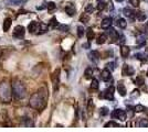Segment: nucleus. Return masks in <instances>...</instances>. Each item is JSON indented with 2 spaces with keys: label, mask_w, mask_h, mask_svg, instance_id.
Listing matches in <instances>:
<instances>
[{
  "label": "nucleus",
  "mask_w": 148,
  "mask_h": 132,
  "mask_svg": "<svg viewBox=\"0 0 148 132\" xmlns=\"http://www.w3.org/2000/svg\"><path fill=\"white\" fill-rule=\"evenodd\" d=\"M47 104H48V94L45 88L39 89L36 94L32 95L30 99V106L39 111L43 110L47 107Z\"/></svg>",
  "instance_id": "obj_1"
},
{
  "label": "nucleus",
  "mask_w": 148,
  "mask_h": 132,
  "mask_svg": "<svg viewBox=\"0 0 148 132\" xmlns=\"http://www.w3.org/2000/svg\"><path fill=\"white\" fill-rule=\"evenodd\" d=\"M11 90H12V96L16 99H23L25 97V88L23 84L20 82H16L12 84L11 86Z\"/></svg>",
  "instance_id": "obj_2"
},
{
  "label": "nucleus",
  "mask_w": 148,
  "mask_h": 132,
  "mask_svg": "<svg viewBox=\"0 0 148 132\" xmlns=\"http://www.w3.org/2000/svg\"><path fill=\"white\" fill-rule=\"evenodd\" d=\"M12 96V90L9 87V85L7 83L0 84V98L6 102H9Z\"/></svg>",
  "instance_id": "obj_3"
},
{
  "label": "nucleus",
  "mask_w": 148,
  "mask_h": 132,
  "mask_svg": "<svg viewBox=\"0 0 148 132\" xmlns=\"http://www.w3.org/2000/svg\"><path fill=\"white\" fill-rule=\"evenodd\" d=\"M112 118L114 119L121 120V121H125L127 116H126V112L123 109H115L113 112H112Z\"/></svg>",
  "instance_id": "obj_4"
},
{
  "label": "nucleus",
  "mask_w": 148,
  "mask_h": 132,
  "mask_svg": "<svg viewBox=\"0 0 148 132\" xmlns=\"http://www.w3.org/2000/svg\"><path fill=\"white\" fill-rule=\"evenodd\" d=\"M99 98H105L107 100H113L114 99V87L110 86L106 90L103 91V94L99 95Z\"/></svg>",
  "instance_id": "obj_5"
},
{
  "label": "nucleus",
  "mask_w": 148,
  "mask_h": 132,
  "mask_svg": "<svg viewBox=\"0 0 148 132\" xmlns=\"http://www.w3.org/2000/svg\"><path fill=\"white\" fill-rule=\"evenodd\" d=\"M25 26L22 25H17L13 30V37L17 39H22L25 37Z\"/></svg>",
  "instance_id": "obj_6"
},
{
  "label": "nucleus",
  "mask_w": 148,
  "mask_h": 132,
  "mask_svg": "<svg viewBox=\"0 0 148 132\" xmlns=\"http://www.w3.org/2000/svg\"><path fill=\"white\" fill-rule=\"evenodd\" d=\"M52 82H53V87H54V90H58V88H59V83H60V69H56V72L53 73V76H52Z\"/></svg>",
  "instance_id": "obj_7"
},
{
  "label": "nucleus",
  "mask_w": 148,
  "mask_h": 132,
  "mask_svg": "<svg viewBox=\"0 0 148 132\" xmlns=\"http://www.w3.org/2000/svg\"><path fill=\"white\" fill-rule=\"evenodd\" d=\"M135 73V69L133 68L132 66L127 65V64H124L123 65V75L124 76H132L134 75Z\"/></svg>",
  "instance_id": "obj_8"
},
{
  "label": "nucleus",
  "mask_w": 148,
  "mask_h": 132,
  "mask_svg": "<svg viewBox=\"0 0 148 132\" xmlns=\"http://www.w3.org/2000/svg\"><path fill=\"white\" fill-rule=\"evenodd\" d=\"M101 78L104 81V82H110L112 78V75H111V70L108 68H105L102 70V73H101Z\"/></svg>",
  "instance_id": "obj_9"
},
{
  "label": "nucleus",
  "mask_w": 148,
  "mask_h": 132,
  "mask_svg": "<svg viewBox=\"0 0 148 132\" xmlns=\"http://www.w3.org/2000/svg\"><path fill=\"white\" fill-rule=\"evenodd\" d=\"M88 57H90V60H91L92 62L97 63V61H99V57H101V54H99L97 51H92V52L88 53Z\"/></svg>",
  "instance_id": "obj_10"
},
{
  "label": "nucleus",
  "mask_w": 148,
  "mask_h": 132,
  "mask_svg": "<svg viewBox=\"0 0 148 132\" xmlns=\"http://www.w3.org/2000/svg\"><path fill=\"white\" fill-rule=\"evenodd\" d=\"M28 30H29L30 33H37V32L39 31V23L36 22V21L30 22L29 25H28Z\"/></svg>",
  "instance_id": "obj_11"
},
{
  "label": "nucleus",
  "mask_w": 148,
  "mask_h": 132,
  "mask_svg": "<svg viewBox=\"0 0 148 132\" xmlns=\"http://www.w3.org/2000/svg\"><path fill=\"white\" fill-rule=\"evenodd\" d=\"M108 34H110V37L112 38V42H116V40L119 39V34L113 28H108Z\"/></svg>",
  "instance_id": "obj_12"
},
{
  "label": "nucleus",
  "mask_w": 148,
  "mask_h": 132,
  "mask_svg": "<svg viewBox=\"0 0 148 132\" xmlns=\"http://www.w3.org/2000/svg\"><path fill=\"white\" fill-rule=\"evenodd\" d=\"M65 12L68 13L70 17H73L74 14H75L76 9H75V7H74L73 3H69V5H66V7H65Z\"/></svg>",
  "instance_id": "obj_13"
},
{
  "label": "nucleus",
  "mask_w": 148,
  "mask_h": 132,
  "mask_svg": "<svg viewBox=\"0 0 148 132\" xmlns=\"http://www.w3.org/2000/svg\"><path fill=\"white\" fill-rule=\"evenodd\" d=\"M117 90H118V94L121 95L122 97H125L126 94H127V90H126V87L124 85L123 82H119L117 85Z\"/></svg>",
  "instance_id": "obj_14"
},
{
  "label": "nucleus",
  "mask_w": 148,
  "mask_h": 132,
  "mask_svg": "<svg viewBox=\"0 0 148 132\" xmlns=\"http://www.w3.org/2000/svg\"><path fill=\"white\" fill-rule=\"evenodd\" d=\"M123 13H124V16L125 17H127V18H130L132 21L134 20V14H135L136 12H134L132 9H130L128 7L127 8H124V10H123Z\"/></svg>",
  "instance_id": "obj_15"
},
{
  "label": "nucleus",
  "mask_w": 148,
  "mask_h": 132,
  "mask_svg": "<svg viewBox=\"0 0 148 132\" xmlns=\"http://www.w3.org/2000/svg\"><path fill=\"white\" fill-rule=\"evenodd\" d=\"M130 49L128 46H126V45H122V47H121V55L123 58H126V57L130 55Z\"/></svg>",
  "instance_id": "obj_16"
},
{
  "label": "nucleus",
  "mask_w": 148,
  "mask_h": 132,
  "mask_svg": "<svg viewBox=\"0 0 148 132\" xmlns=\"http://www.w3.org/2000/svg\"><path fill=\"white\" fill-rule=\"evenodd\" d=\"M112 22H113L112 18H105V19H103L102 24L101 25H102V28H103V29H108V28H111Z\"/></svg>",
  "instance_id": "obj_17"
},
{
  "label": "nucleus",
  "mask_w": 148,
  "mask_h": 132,
  "mask_svg": "<svg viewBox=\"0 0 148 132\" xmlns=\"http://www.w3.org/2000/svg\"><path fill=\"white\" fill-rule=\"evenodd\" d=\"M148 39V35L147 34H142V35H139L138 38H137V43H138V46H143L145 42H146V40Z\"/></svg>",
  "instance_id": "obj_18"
},
{
  "label": "nucleus",
  "mask_w": 148,
  "mask_h": 132,
  "mask_svg": "<svg viewBox=\"0 0 148 132\" xmlns=\"http://www.w3.org/2000/svg\"><path fill=\"white\" fill-rule=\"evenodd\" d=\"M49 26L44 23H39V31L37 32V34H43L45 32H48Z\"/></svg>",
  "instance_id": "obj_19"
},
{
  "label": "nucleus",
  "mask_w": 148,
  "mask_h": 132,
  "mask_svg": "<svg viewBox=\"0 0 148 132\" xmlns=\"http://www.w3.org/2000/svg\"><path fill=\"white\" fill-rule=\"evenodd\" d=\"M11 19L10 18H7L5 21H3V25H2V28H3V31L5 32H8L9 31V29H10V26H11Z\"/></svg>",
  "instance_id": "obj_20"
},
{
  "label": "nucleus",
  "mask_w": 148,
  "mask_h": 132,
  "mask_svg": "<svg viewBox=\"0 0 148 132\" xmlns=\"http://www.w3.org/2000/svg\"><path fill=\"white\" fill-rule=\"evenodd\" d=\"M7 3L9 5H13V6H20L22 3H25V0H6Z\"/></svg>",
  "instance_id": "obj_21"
},
{
  "label": "nucleus",
  "mask_w": 148,
  "mask_h": 132,
  "mask_svg": "<svg viewBox=\"0 0 148 132\" xmlns=\"http://www.w3.org/2000/svg\"><path fill=\"white\" fill-rule=\"evenodd\" d=\"M22 123H23L25 127H28V128H30V127L32 128V127L34 126L33 122H32V120H31L30 118H27V117H25V118L22 119Z\"/></svg>",
  "instance_id": "obj_22"
},
{
  "label": "nucleus",
  "mask_w": 148,
  "mask_h": 132,
  "mask_svg": "<svg viewBox=\"0 0 148 132\" xmlns=\"http://www.w3.org/2000/svg\"><path fill=\"white\" fill-rule=\"evenodd\" d=\"M92 75H93L92 67H87V68L85 69V72H84V76H85V78H86V79H91V78H92Z\"/></svg>",
  "instance_id": "obj_23"
},
{
  "label": "nucleus",
  "mask_w": 148,
  "mask_h": 132,
  "mask_svg": "<svg viewBox=\"0 0 148 132\" xmlns=\"http://www.w3.org/2000/svg\"><path fill=\"white\" fill-rule=\"evenodd\" d=\"M116 24H117L121 29H125V28L127 26V22H126L125 19H118L117 21H116Z\"/></svg>",
  "instance_id": "obj_24"
},
{
  "label": "nucleus",
  "mask_w": 148,
  "mask_h": 132,
  "mask_svg": "<svg viewBox=\"0 0 148 132\" xmlns=\"http://www.w3.org/2000/svg\"><path fill=\"white\" fill-rule=\"evenodd\" d=\"M86 37H87V40H88V42H91L93 39H94V31L92 30V28H88V29H87Z\"/></svg>",
  "instance_id": "obj_25"
},
{
  "label": "nucleus",
  "mask_w": 148,
  "mask_h": 132,
  "mask_svg": "<svg viewBox=\"0 0 148 132\" xmlns=\"http://www.w3.org/2000/svg\"><path fill=\"white\" fill-rule=\"evenodd\" d=\"M106 39H107L106 34H101V35L99 37V39H97V41H96V43L97 44H104L105 42H106Z\"/></svg>",
  "instance_id": "obj_26"
},
{
  "label": "nucleus",
  "mask_w": 148,
  "mask_h": 132,
  "mask_svg": "<svg viewBox=\"0 0 148 132\" xmlns=\"http://www.w3.org/2000/svg\"><path fill=\"white\" fill-rule=\"evenodd\" d=\"M135 84L137 85V86H143V85L145 84V81H144V77H142V76H138V77L136 78Z\"/></svg>",
  "instance_id": "obj_27"
},
{
  "label": "nucleus",
  "mask_w": 148,
  "mask_h": 132,
  "mask_svg": "<svg viewBox=\"0 0 148 132\" xmlns=\"http://www.w3.org/2000/svg\"><path fill=\"white\" fill-rule=\"evenodd\" d=\"M88 13H83L82 16H81V18H80V21L81 22H83V23H87L88 22V20H90V18H88V16H87Z\"/></svg>",
  "instance_id": "obj_28"
},
{
  "label": "nucleus",
  "mask_w": 148,
  "mask_h": 132,
  "mask_svg": "<svg viewBox=\"0 0 148 132\" xmlns=\"http://www.w3.org/2000/svg\"><path fill=\"white\" fill-rule=\"evenodd\" d=\"M99 81L96 79V78H93L92 79V83H91V88L92 89H99Z\"/></svg>",
  "instance_id": "obj_29"
},
{
  "label": "nucleus",
  "mask_w": 148,
  "mask_h": 132,
  "mask_svg": "<svg viewBox=\"0 0 148 132\" xmlns=\"http://www.w3.org/2000/svg\"><path fill=\"white\" fill-rule=\"evenodd\" d=\"M145 110H146V108L144 107L143 105H137V106L134 107V111H135V112H143V111H145Z\"/></svg>",
  "instance_id": "obj_30"
},
{
  "label": "nucleus",
  "mask_w": 148,
  "mask_h": 132,
  "mask_svg": "<svg viewBox=\"0 0 148 132\" xmlns=\"http://www.w3.org/2000/svg\"><path fill=\"white\" fill-rule=\"evenodd\" d=\"M136 18L138 20H140V21H144V20L146 19V16H145V13H143L142 11H137V12H136Z\"/></svg>",
  "instance_id": "obj_31"
},
{
  "label": "nucleus",
  "mask_w": 148,
  "mask_h": 132,
  "mask_svg": "<svg viewBox=\"0 0 148 132\" xmlns=\"http://www.w3.org/2000/svg\"><path fill=\"white\" fill-rule=\"evenodd\" d=\"M50 26H52V28H56L58 25H59V22H58V20H56V17H53L52 19L50 20Z\"/></svg>",
  "instance_id": "obj_32"
},
{
  "label": "nucleus",
  "mask_w": 148,
  "mask_h": 132,
  "mask_svg": "<svg viewBox=\"0 0 148 132\" xmlns=\"http://www.w3.org/2000/svg\"><path fill=\"white\" fill-rule=\"evenodd\" d=\"M93 11H94V7H93V5L88 3V5L85 7V12L90 14V13H93Z\"/></svg>",
  "instance_id": "obj_33"
},
{
  "label": "nucleus",
  "mask_w": 148,
  "mask_h": 132,
  "mask_svg": "<svg viewBox=\"0 0 148 132\" xmlns=\"http://www.w3.org/2000/svg\"><path fill=\"white\" fill-rule=\"evenodd\" d=\"M56 8V5L54 2H52V1L47 3V9H48V10H54Z\"/></svg>",
  "instance_id": "obj_34"
},
{
  "label": "nucleus",
  "mask_w": 148,
  "mask_h": 132,
  "mask_svg": "<svg viewBox=\"0 0 148 132\" xmlns=\"http://www.w3.org/2000/svg\"><path fill=\"white\" fill-rule=\"evenodd\" d=\"M58 30L61 32H66L69 30V26L65 24H61V25H58Z\"/></svg>",
  "instance_id": "obj_35"
},
{
  "label": "nucleus",
  "mask_w": 148,
  "mask_h": 132,
  "mask_svg": "<svg viewBox=\"0 0 148 132\" xmlns=\"http://www.w3.org/2000/svg\"><path fill=\"white\" fill-rule=\"evenodd\" d=\"M139 126L142 128H148V119H142L139 122Z\"/></svg>",
  "instance_id": "obj_36"
},
{
  "label": "nucleus",
  "mask_w": 148,
  "mask_h": 132,
  "mask_svg": "<svg viewBox=\"0 0 148 132\" xmlns=\"http://www.w3.org/2000/svg\"><path fill=\"white\" fill-rule=\"evenodd\" d=\"M105 8H106V2H104V1H99V5H97V9L101 11V10H104Z\"/></svg>",
  "instance_id": "obj_37"
},
{
  "label": "nucleus",
  "mask_w": 148,
  "mask_h": 132,
  "mask_svg": "<svg viewBox=\"0 0 148 132\" xmlns=\"http://www.w3.org/2000/svg\"><path fill=\"white\" fill-rule=\"evenodd\" d=\"M84 33H85V32H84V29H83V26H79V28H77V35H79V38H82V37H83V35H84Z\"/></svg>",
  "instance_id": "obj_38"
},
{
  "label": "nucleus",
  "mask_w": 148,
  "mask_h": 132,
  "mask_svg": "<svg viewBox=\"0 0 148 132\" xmlns=\"http://www.w3.org/2000/svg\"><path fill=\"white\" fill-rule=\"evenodd\" d=\"M110 127H116V128H118V125L117 123H115L114 121H110V122H107L106 125H105V128H110Z\"/></svg>",
  "instance_id": "obj_39"
},
{
  "label": "nucleus",
  "mask_w": 148,
  "mask_h": 132,
  "mask_svg": "<svg viewBox=\"0 0 148 132\" xmlns=\"http://www.w3.org/2000/svg\"><path fill=\"white\" fill-rule=\"evenodd\" d=\"M99 113H101L102 116H106V114L108 113V108H106V107L101 108V111H99Z\"/></svg>",
  "instance_id": "obj_40"
},
{
  "label": "nucleus",
  "mask_w": 148,
  "mask_h": 132,
  "mask_svg": "<svg viewBox=\"0 0 148 132\" xmlns=\"http://www.w3.org/2000/svg\"><path fill=\"white\" fill-rule=\"evenodd\" d=\"M106 66H107V68L110 69V70H114V69H115V63H114V62H111V63H108L107 65H106Z\"/></svg>",
  "instance_id": "obj_41"
},
{
  "label": "nucleus",
  "mask_w": 148,
  "mask_h": 132,
  "mask_svg": "<svg viewBox=\"0 0 148 132\" xmlns=\"http://www.w3.org/2000/svg\"><path fill=\"white\" fill-rule=\"evenodd\" d=\"M130 2L134 7H138V6H139V0H130Z\"/></svg>",
  "instance_id": "obj_42"
},
{
  "label": "nucleus",
  "mask_w": 148,
  "mask_h": 132,
  "mask_svg": "<svg viewBox=\"0 0 148 132\" xmlns=\"http://www.w3.org/2000/svg\"><path fill=\"white\" fill-rule=\"evenodd\" d=\"M144 56H145V55H144L143 53H136V54H135V57L137 58V60H143V58H144Z\"/></svg>",
  "instance_id": "obj_43"
},
{
  "label": "nucleus",
  "mask_w": 148,
  "mask_h": 132,
  "mask_svg": "<svg viewBox=\"0 0 148 132\" xmlns=\"http://www.w3.org/2000/svg\"><path fill=\"white\" fill-rule=\"evenodd\" d=\"M125 41H126V40H125V37H124L123 34H121V35H119V43L123 45V44L125 43Z\"/></svg>",
  "instance_id": "obj_44"
},
{
  "label": "nucleus",
  "mask_w": 148,
  "mask_h": 132,
  "mask_svg": "<svg viewBox=\"0 0 148 132\" xmlns=\"http://www.w3.org/2000/svg\"><path fill=\"white\" fill-rule=\"evenodd\" d=\"M132 96H133V97H137V96H139V91H138V90H134V91H133V94H132Z\"/></svg>",
  "instance_id": "obj_45"
},
{
  "label": "nucleus",
  "mask_w": 148,
  "mask_h": 132,
  "mask_svg": "<svg viewBox=\"0 0 148 132\" xmlns=\"http://www.w3.org/2000/svg\"><path fill=\"white\" fill-rule=\"evenodd\" d=\"M83 47H85V49H88V47H90V44H88V43L83 44Z\"/></svg>",
  "instance_id": "obj_46"
},
{
  "label": "nucleus",
  "mask_w": 148,
  "mask_h": 132,
  "mask_svg": "<svg viewBox=\"0 0 148 132\" xmlns=\"http://www.w3.org/2000/svg\"><path fill=\"white\" fill-rule=\"evenodd\" d=\"M117 2H122V1H124V0H116Z\"/></svg>",
  "instance_id": "obj_47"
},
{
  "label": "nucleus",
  "mask_w": 148,
  "mask_h": 132,
  "mask_svg": "<svg viewBox=\"0 0 148 132\" xmlns=\"http://www.w3.org/2000/svg\"><path fill=\"white\" fill-rule=\"evenodd\" d=\"M147 76H148V72H147Z\"/></svg>",
  "instance_id": "obj_48"
},
{
  "label": "nucleus",
  "mask_w": 148,
  "mask_h": 132,
  "mask_svg": "<svg viewBox=\"0 0 148 132\" xmlns=\"http://www.w3.org/2000/svg\"><path fill=\"white\" fill-rule=\"evenodd\" d=\"M146 1H147V2H148V0H146Z\"/></svg>",
  "instance_id": "obj_49"
},
{
  "label": "nucleus",
  "mask_w": 148,
  "mask_h": 132,
  "mask_svg": "<svg viewBox=\"0 0 148 132\" xmlns=\"http://www.w3.org/2000/svg\"><path fill=\"white\" fill-rule=\"evenodd\" d=\"M147 26H148V23H147Z\"/></svg>",
  "instance_id": "obj_50"
}]
</instances>
